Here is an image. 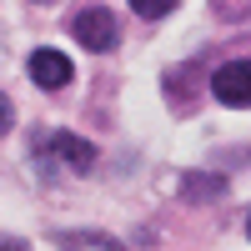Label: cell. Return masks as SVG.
Here are the masks:
<instances>
[{
	"instance_id": "obj_1",
	"label": "cell",
	"mask_w": 251,
	"mask_h": 251,
	"mask_svg": "<svg viewBox=\"0 0 251 251\" xmlns=\"http://www.w3.org/2000/svg\"><path fill=\"white\" fill-rule=\"evenodd\" d=\"M71 35L80 40V46H86V50H111L116 46V40H121V30H116V15L106 10V5H91V10H80L75 20H71Z\"/></svg>"
},
{
	"instance_id": "obj_2",
	"label": "cell",
	"mask_w": 251,
	"mask_h": 251,
	"mask_svg": "<svg viewBox=\"0 0 251 251\" xmlns=\"http://www.w3.org/2000/svg\"><path fill=\"white\" fill-rule=\"evenodd\" d=\"M211 91H216L221 106H231V111L251 106V60H226V66L211 75Z\"/></svg>"
},
{
	"instance_id": "obj_3",
	"label": "cell",
	"mask_w": 251,
	"mask_h": 251,
	"mask_svg": "<svg viewBox=\"0 0 251 251\" xmlns=\"http://www.w3.org/2000/svg\"><path fill=\"white\" fill-rule=\"evenodd\" d=\"M35 151H40V156H60V161H66L71 171H80V176L96 166V146H91V141H80V136H66V131H55V136H46V141H35Z\"/></svg>"
},
{
	"instance_id": "obj_4",
	"label": "cell",
	"mask_w": 251,
	"mask_h": 251,
	"mask_svg": "<svg viewBox=\"0 0 251 251\" xmlns=\"http://www.w3.org/2000/svg\"><path fill=\"white\" fill-rule=\"evenodd\" d=\"M71 75H75L71 55H60V50H35V55H30V80H35L40 91H60V86H71Z\"/></svg>"
},
{
	"instance_id": "obj_5",
	"label": "cell",
	"mask_w": 251,
	"mask_h": 251,
	"mask_svg": "<svg viewBox=\"0 0 251 251\" xmlns=\"http://www.w3.org/2000/svg\"><path fill=\"white\" fill-rule=\"evenodd\" d=\"M55 241L66 246V251H121V241L100 236V231H60Z\"/></svg>"
},
{
	"instance_id": "obj_6",
	"label": "cell",
	"mask_w": 251,
	"mask_h": 251,
	"mask_svg": "<svg viewBox=\"0 0 251 251\" xmlns=\"http://www.w3.org/2000/svg\"><path fill=\"white\" fill-rule=\"evenodd\" d=\"M181 191L191 196V201H196V196L206 201V196H226V181H221V176H196V171H191V176L181 181Z\"/></svg>"
},
{
	"instance_id": "obj_7",
	"label": "cell",
	"mask_w": 251,
	"mask_h": 251,
	"mask_svg": "<svg viewBox=\"0 0 251 251\" xmlns=\"http://www.w3.org/2000/svg\"><path fill=\"white\" fill-rule=\"evenodd\" d=\"M131 10L146 15V20H161V15H171V10H176V0H131Z\"/></svg>"
},
{
	"instance_id": "obj_8",
	"label": "cell",
	"mask_w": 251,
	"mask_h": 251,
	"mask_svg": "<svg viewBox=\"0 0 251 251\" xmlns=\"http://www.w3.org/2000/svg\"><path fill=\"white\" fill-rule=\"evenodd\" d=\"M10 121H15V111H10V100H5V96H0V136H5V131H10Z\"/></svg>"
},
{
	"instance_id": "obj_9",
	"label": "cell",
	"mask_w": 251,
	"mask_h": 251,
	"mask_svg": "<svg viewBox=\"0 0 251 251\" xmlns=\"http://www.w3.org/2000/svg\"><path fill=\"white\" fill-rule=\"evenodd\" d=\"M0 251H30L25 241H15V236H5V241H0Z\"/></svg>"
},
{
	"instance_id": "obj_10",
	"label": "cell",
	"mask_w": 251,
	"mask_h": 251,
	"mask_svg": "<svg viewBox=\"0 0 251 251\" xmlns=\"http://www.w3.org/2000/svg\"><path fill=\"white\" fill-rule=\"evenodd\" d=\"M246 236H251V216H246Z\"/></svg>"
},
{
	"instance_id": "obj_11",
	"label": "cell",
	"mask_w": 251,
	"mask_h": 251,
	"mask_svg": "<svg viewBox=\"0 0 251 251\" xmlns=\"http://www.w3.org/2000/svg\"><path fill=\"white\" fill-rule=\"evenodd\" d=\"M46 5H50V0H46Z\"/></svg>"
}]
</instances>
